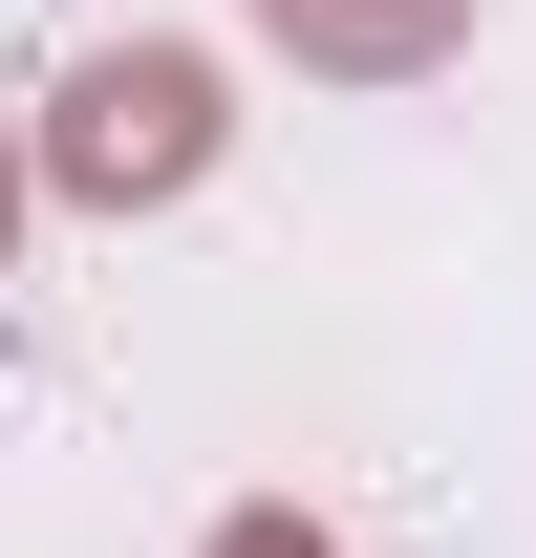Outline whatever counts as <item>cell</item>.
<instances>
[{
    "label": "cell",
    "mask_w": 536,
    "mask_h": 558,
    "mask_svg": "<svg viewBox=\"0 0 536 558\" xmlns=\"http://www.w3.org/2000/svg\"><path fill=\"white\" fill-rule=\"evenodd\" d=\"M215 558H322V515H215Z\"/></svg>",
    "instance_id": "3"
},
{
    "label": "cell",
    "mask_w": 536,
    "mask_h": 558,
    "mask_svg": "<svg viewBox=\"0 0 536 558\" xmlns=\"http://www.w3.org/2000/svg\"><path fill=\"white\" fill-rule=\"evenodd\" d=\"M258 44H301L322 86H407L472 44V0H258Z\"/></svg>",
    "instance_id": "2"
},
{
    "label": "cell",
    "mask_w": 536,
    "mask_h": 558,
    "mask_svg": "<svg viewBox=\"0 0 536 558\" xmlns=\"http://www.w3.org/2000/svg\"><path fill=\"white\" fill-rule=\"evenodd\" d=\"M215 130H236V108H215V65H194V44H108V65L44 108V194L150 215V194H194V172H215Z\"/></svg>",
    "instance_id": "1"
},
{
    "label": "cell",
    "mask_w": 536,
    "mask_h": 558,
    "mask_svg": "<svg viewBox=\"0 0 536 558\" xmlns=\"http://www.w3.org/2000/svg\"><path fill=\"white\" fill-rule=\"evenodd\" d=\"M0 236H22V150H0Z\"/></svg>",
    "instance_id": "4"
}]
</instances>
